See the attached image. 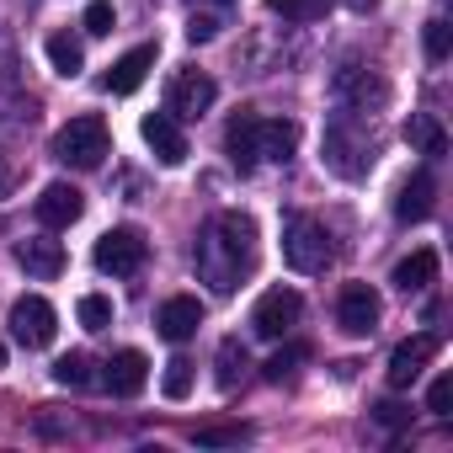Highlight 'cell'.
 I'll return each mask as SVG.
<instances>
[{
  "label": "cell",
  "instance_id": "obj_3",
  "mask_svg": "<svg viewBox=\"0 0 453 453\" xmlns=\"http://www.w3.org/2000/svg\"><path fill=\"white\" fill-rule=\"evenodd\" d=\"M107 144H112L107 123H102L96 112H86V118H70V123L54 134V160H59V165H75V171H96V165L107 160Z\"/></svg>",
  "mask_w": 453,
  "mask_h": 453
},
{
  "label": "cell",
  "instance_id": "obj_38",
  "mask_svg": "<svg viewBox=\"0 0 453 453\" xmlns=\"http://www.w3.org/2000/svg\"><path fill=\"white\" fill-rule=\"evenodd\" d=\"M213 6H235V0H213Z\"/></svg>",
  "mask_w": 453,
  "mask_h": 453
},
{
  "label": "cell",
  "instance_id": "obj_22",
  "mask_svg": "<svg viewBox=\"0 0 453 453\" xmlns=\"http://www.w3.org/2000/svg\"><path fill=\"white\" fill-rule=\"evenodd\" d=\"M43 49H49V65H54L65 81H75V75L86 70V49H81V38H70V33H54Z\"/></svg>",
  "mask_w": 453,
  "mask_h": 453
},
{
  "label": "cell",
  "instance_id": "obj_31",
  "mask_svg": "<svg viewBox=\"0 0 453 453\" xmlns=\"http://www.w3.org/2000/svg\"><path fill=\"white\" fill-rule=\"evenodd\" d=\"M241 437H246V426H197V432H192L197 448H230V442H241Z\"/></svg>",
  "mask_w": 453,
  "mask_h": 453
},
{
  "label": "cell",
  "instance_id": "obj_29",
  "mask_svg": "<svg viewBox=\"0 0 453 453\" xmlns=\"http://www.w3.org/2000/svg\"><path fill=\"white\" fill-rule=\"evenodd\" d=\"M160 389H165V400H187V395H192V363H187V357H171Z\"/></svg>",
  "mask_w": 453,
  "mask_h": 453
},
{
  "label": "cell",
  "instance_id": "obj_34",
  "mask_svg": "<svg viewBox=\"0 0 453 453\" xmlns=\"http://www.w3.org/2000/svg\"><path fill=\"white\" fill-rule=\"evenodd\" d=\"M448 405H453V379L442 373V379H432V389H426V411H432V416H448Z\"/></svg>",
  "mask_w": 453,
  "mask_h": 453
},
{
  "label": "cell",
  "instance_id": "obj_15",
  "mask_svg": "<svg viewBox=\"0 0 453 453\" xmlns=\"http://www.w3.org/2000/svg\"><path fill=\"white\" fill-rule=\"evenodd\" d=\"M155 54H160L155 43H139V49H128L123 59H112V70L102 75V86H107L112 96H134V91L144 86V75L155 70Z\"/></svg>",
  "mask_w": 453,
  "mask_h": 453
},
{
  "label": "cell",
  "instance_id": "obj_8",
  "mask_svg": "<svg viewBox=\"0 0 453 453\" xmlns=\"http://www.w3.org/2000/svg\"><path fill=\"white\" fill-rule=\"evenodd\" d=\"M213 96H219V86H213L203 70H181V75L171 81V91H165V112H171L176 123H192V118H203V112L213 107Z\"/></svg>",
  "mask_w": 453,
  "mask_h": 453
},
{
  "label": "cell",
  "instance_id": "obj_27",
  "mask_svg": "<svg viewBox=\"0 0 453 453\" xmlns=\"http://www.w3.org/2000/svg\"><path fill=\"white\" fill-rule=\"evenodd\" d=\"M75 315H81L86 331H107V326H112V299H107V294H86V299L75 304Z\"/></svg>",
  "mask_w": 453,
  "mask_h": 453
},
{
  "label": "cell",
  "instance_id": "obj_13",
  "mask_svg": "<svg viewBox=\"0 0 453 453\" xmlns=\"http://www.w3.org/2000/svg\"><path fill=\"white\" fill-rule=\"evenodd\" d=\"M139 134H144V144L155 150L160 165H181V160H187V134H181V123H176L171 112H144Z\"/></svg>",
  "mask_w": 453,
  "mask_h": 453
},
{
  "label": "cell",
  "instance_id": "obj_17",
  "mask_svg": "<svg viewBox=\"0 0 453 453\" xmlns=\"http://www.w3.org/2000/svg\"><path fill=\"white\" fill-rule=\"evenodd\" d=\"M17 262L27 267V278L54 283V278L65 273V246H59V241H49V235H33V241H22V246H17Z\"/></svg>",
  "mask_w": 453,
  "mask_h": 453
},
{
  "label": "cell",
  "instance_id": "obj_4",
  "mask_svg": "<svg viewBox=\"0 0 453 453\" xmlns=\"http://www.w3.org/2000/svg\"><path fill=\"white\" fill-rule=\"evenodd\" d=\"M283 262L294 273H326V262H331V230H326L320 219H310V213H288L283 219Z\"/></svg>",
  "mask_w": 453,
  "mask_h": 453
},
{
  "label": "cell",
  "instance_id": "obj_16",
  "mask_svg": "<svg viewBox=\"0 0 453 453\" xmlns=\"http://www.w3.org/2000/svg\"><path fill=\"white\" fill-rule=\"evenodd\" d=\"M197 326H203V304H197L192 294L165 299L160 315H155V331H160L165 342H187V336H197Z\"/></svg>",
  "mask_w": 453,
  "mask_h": 453
},
{
  "label": "cell",
  "instance_id": "obj_36",
  "mask_svg": "<svg viewBox=\"0 0 453 453\" xmlns=\"http://www.w3.org/2000/svg\"><path fill=\"white\" fill-rule=\"evenodd\" d=\"M347 6H352V12L363 17V12H373V6H379V0H347Z\"/></svg>",
  "mask_w": 453,
  "mask_h": 453
},
{
  "label": "cell",
  "instance_id": "obj_5",
  "mask_svg": "<svg viewBox=\"0 0 453 453\" xmlns=\"http://www.w3.org/2000/svg\"><path fill=\"white\" fill-rule=\"evenodd\" d=\"M96 273H107V278H134L139 267H144V257H150V241L134 230V224H118V230H107L102 241H96Z\"/></svg>",
  "mask_w": 453,
  "mask_h": 453
},
{
  "label": "cell",
  "instance_id": "obj_32",
  "mask_svg": "<svg viewBox=\"0 0 453 453\" xmlns=\"http://www.w3.org/2000/svg\"><path fill=\"white\" fill-rule=\"evenodd\" d=\"M448 49H453V33H448V22H442V17H432V22H426V59H437V65H442V59H448Z\"/></svg>",
  "mask_w": 453,
  "mask_h": 453
},
{
  "label": "cell",
  "instance_id": "obj_23",
  "mask_svg": "<svg viewBox=\"0 0 453 453\" xmlns=\"http://www.w3.org/2000/svg\"><path fill=\"white\" fill-rule=\"evenodd\" d=\"M405 144H416L421 155H442V150H448V134L437 128V118L411 112V118H405Z\"/></svg>",
  "mask_w": 453,
  "mask_h": 453
},
{
  "label": "cell",
  "instance_id": "obj_14",
  "mask_svg": "<svg viewBox=\"0 0 453 453\" xmlns=\"http://www.w3.org/2000/svg\"><path fill=\"white\" fill-rule=\"evenodd\" d=\"M432 357H437V336H432V331H421V336L400 342V347L389 352V384H395V389H411Z\"/></svg>",
  "mask_w": 453,
  "mask_h": 453
},
{
  "label": "cell",
  "instance_id": "obj_37",
  "mask_svg": "<svg viewBox=\"0 0 453 453\" xmlns=\"http://www.w3.org/2000/svg\"><path fill=\"white\" fill-rule=\"evenodd\" d=\"M0 368H6V342H0Z\"/></svg>",
  "mask_w": 453,
  "mask_h": 453
},
{
  "label": "cell",
  "instance_id": "obj_35",
  "mask_svg": "<svg viewBox=\"0 0 453 453\" xmlns=\"http://www.w3.org/2000/svg\"><path fill=\"white\" fill-rule=\"evenodd\" d=\"M373 421H379V426H405V421H411V411H405V405H395V400H379V405H373Z\"/></svg>",
  "mask_w": 453,
  "mask_h": 453
},
{
  "label": "cell",
  "instance_id": "obj_30",
  "mask_svg": "<svg viewBox=\"0 0 453 453\" xmlns=\"http://www.w3.org/2000/svg\"><path fill=\"white\" fill-rule=\"evenodd\" d=\"M81 27H86L91 38H107V33L118 27V12H112V0H91V6H86V17H81Z\"/></svg>",
  "mask_w": 453,
  "mask_h": 453
},
{
  "label": "cell",
  "instance_id": "obj_25",
  "mask_svg": "<svg viewBox=\"0 0 453 453\" xmlns=\"http://www.w3.org/2000/svg\"><path fill=\"white\" fill-rule=\"evenodd\" d=\"M54 384H65V389H86V384H91V357H86V352H65V357L54 363Z\"/></svg>",
  "mask_w": 453,
  "mask_h": 453
},
{
  "label": "cell",
  "instance_id": "obj_6",
  "mask_svg": "<svg viewBox=\"0 0 453 453\" xmlns=\"http://www.w3.org/2000/svg\"><path fill=\"white\" fill-rule=\"evenodd\" d=\"M331 96L347 107V112H379L389 102V81L379 70H363V65H342L331 75Z\"/></svg>",
  "mask_w": 453,
  "mask_h": 453
},
{
  "label": "cell",
  "instance_id": "obj_26",
  "mask_svg": "<svg viewBox=\"0 0 453 453\" xmlns=\"http://www.w3.org/2000/svg\"><path fill=\"white\" fill-rule=\"evenodd\" d=\"M246 373V347L230 336V342H219V389H235V379Z\"/></svg>",
  "mask_w": 453,
  "mask_h": 453
},
{
  "label": "cell",
  "instance_id": "obj_19",
  "mask_svg": "<svg viewBox=\"0 0 453 453\" xmlns=\"http://www.w3.org/2000/svg\"><path fill=\"white\" fill-rule=\"evenodd\" d=\"M432 197H437L432 171H416V176L400 187V197H395V219H400V224H421V219L432 213Z\"/></svg>",
  "mask_w": 453,
  "mask_h": 453
},
{
  "label": "cell",
  "instance_id": "obj_7",
  "mask_svg": "<svg viewBox=\"0 0 453 453\" xmlns=\"http://www.w3.org/2000/svg\"><path fill=\"white\" fill-rule=\"evenodd\" d=\"M299 315H304V299H299L294 288H267V294L257 299V310H251V331H257L262 342H278V336H288V331L299 326Z\"/></svg>",
  "mask_w": 453,
  "mask_h": 453
},
{
  "label": "cell",
  "instance_id": "obj_11",
  "mask_svg": "<svg viewBox=\"0 0 453 453\" xmlns=\"http://www.w3.org/2000/svg\"><path fill=\"white\" fill-rule=\"evenodd\" d=\"M33 213H38V224H49V230H70V224L86 213V192L70 187V181H49V187L38 192Z\"/></svg>",
  "mask_w": 453,
  "mask_h": 453
},
{
  "label": "cell",
  "instance_id": "obj_28",
  "mask_svg": "<svg viewBox=\"0 0 453 453\" xmlns=\"http://www.w3.org/2000/svg\"><path fill=\"white\" fill-rule=\"evenodd\" d=\"M304 357H310V347H304V342H288L283 352H273V357H267V379H273V384L294 379V368H299Z\"/></svg>",
  "mask_w": 453,
  "mask_h": 453
},
{
  "label": "cell",
  "instance_id": "obj_18",
  "mask_svg": "<svg viewBox=\"0 0 453 453\" xmlns=\"http://www.w3.org/2000/svg\"><path fill=\"white\" fill-rule=\"evenodd\" d=\"M257 112H235L230 118V128H224V150H230V160H235V171H257L262 165V155H257Z\"/></svg>",
  "mask_w": 453,
  "mask_h": 453
},
{
  "label": "cell",
  "instance_id": "obj_12",
  "mask_svg": "<svg viewBox=\"0 0 453 453\" xmlns=\"http://www.w3.org/2000/svg\"><path fill=\"white\" fill-rule=\"evenodd\" d=\"M102 384H107V395H118V400H134V395L150 384V357H144L139 347H123V352H112V357H107V373H102Z\"/></svg>",
  "mask_w": 453,
  "mask_h": 453
},
{
  "label": "cell",
  "instance_id": "obj_9",
  "mask_svg": "<svg viewBox=\"0 0 453 453\" xmlns=\"http://www.w3.org/2000/svg\"><path fill=\"white\" fill-rule=\"evenodd\" d=\"M54 331H59V315H54V304L43 294H27V299L12 304V336L22 347H49Z\"/></svg>",
  "mask_w": 453,
  "mask_h": 453
},
{
  "label": "cell",
  "instance_id": "obj_20",
  "mask_svg": "<svg viewBox=\"0 0 453 453\" xmlns=\"http://www.w3.org/2000/svg\"><path fill=\"white\" fill-rule=\"evenodd\" d=\"M294 144H299V123H288V118H262L257 123V155L262 160H288L294 155Z\"/></svg>",
  "mask_w": 453,
  "mask_h": 453
},
{
  "label": "cell",
  "instance_id": "obj_2",
  "mask_svg": "<svg viewBox=\"0 0 453 453\" xmlns=\"http://www.w3.org/2000/svg\"><path fill=\"white\" fill-rule=\"evenodd\" d=\"M326 165L336 171V176H347V181H357L368 165H373V139H368V128H363V112H336L331 123H326Z\"/></svg>",
  "mask_w": 453,
  "mask_h": 453
},
{
  "label": "cell",
  "instance_id": "obj_21",
  "mask_svg": "<svg viewBox=\"0 0 453 453\" xmlns=\"http://www.w3.org/2000/svg\"><path fill=\"white\" fill-rule=\"evenodd\" d=\"M432 283H437V251H426V246L411 251V257L395 267V288H400V294H421V288H432Z\"/></svg>",
  "mask_w": 453,
  "mask_h": 453
},
{
  "label": "cell",
  "instance_id": "obj_10",
  "mask_svg": "<svg viewBox=\"0 0 453 453\" xmlns=\"http://www.w3.org/2000/svg\"><path fill=\"white\" fill-rule=\"evenodd\" d=\"M379 315H384V304H379V294H373L368 283H347V288H342V299H336V326H342L347 336H373Z\"/></svg>",
  "mask_w": 453,
  "mask_h": 453
},
{
  "label": "cell",
  "instance_id": "obj_1",
  "mask_svg": "<svg viewBox=\"0 0 453 453\" xmlns=\"http://www.w3.org/2000/svg\"><path fill=\"white\" fill-rule=\"evenodd\" d=\"M257 262V219L241 208L213 213V224L197 235V273L213 294H235L241 278Z\"/></svg>",
  "mask_w": 453,
  "mask_h": 453
},
{
  "label": "cell",
  "instance_id": "obj_33",
  "mask_svg": "<svg viewBox=\"0 0 453 453\" xmlns=\"http://www.w3.org/2000/svg\"><path fill=\"white\" fill-rule=\"evenodd\" d=\"M219 17H208V12H197V17H187V43H208V38H219Z\"/></svg>",
  "mask_w": 453,
  "mask_h": 453
},
{
  "label": "cell",
  "instance_id": "obj_24",
  "mask_svg": "<svg viewBox=\"0 0 453 453\" xmlns=\"http://www.w3.org/2000/svg\"><path fill=\"white\" fill-rule=\"evenodd\" d=\"M267 12L283 17V22H294V27H304V22H320L331 12V0H267Z\"/></svg>",
  "mask_w": 453,
  "mask_h": 453
}]
</instances>
